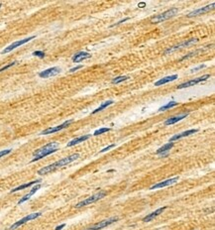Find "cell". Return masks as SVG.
Returning <instances> with one entry per match:
<instances>
[{"label": "cell", "mask_w": 215, "mask_h": 230, "mask_svg": "<svg viewBox=\"0 0 215 230\" xmlns=\"http://www.w3.org/2000/svg\"><path fill=\"white\" fill-rule=\"evenodd\" d=\"M78 158H79V154H72V155H70V156H68V157H66V158H63V159H61V160L58 161V162H55V163H53V164H51V165L47 166V167H44V168H42V169H40L38 171V175H41V176L48 175L49 173L54 172L55 170L59 169V168L65 167V166L68 165V164L72 163V162L77 160Z\"/></svg>", "instance_id": "6da1fadb"}, {"label": "cell", "mask_w": 215, "mask_h": 230, "mask_svg": "<svg viewBox=\"0 0 215 230\" xmlns=\"http://www.w3.org/2000/svg\"><path fill=\"white\" fill-rule=\"evenodd\" d=\"M58 148H59L58 142H51V143H49V144L43 146L42 148L36 150V151L33 153L34 159L31 162L33 163V162L39 161L40 159L44 158V157L48 156V155H51L53 153H55V152L58 150Z\"/></svg>", "instance_id": "7a4b0ae2"}, {"label": "cell", "mask_w": 215, "mask_h": 230, "mask_svg": "<svg viewBox=\"0 0 215 230\" xmlns=\"http://www.w3.org/2000/svg\"><path fill=\"white\" fill-rule=\"evenodd\" d=\"M177 13H178V8H171L170 10H167L166 12L162 13V14L155 16L151 21H152V23H161V22H164L168 19H171Z\"/></svg>", "instance_id": "3957f363"}, {"label": "cell", "mask_w": 215, "mask_h": 230, "mask_svg": "<svg viewBox=\"0 0 215 230\" xmlns=\"http://www.w3.org/2000/svg\"><path fill=\"white\" fill-rule=\"evenodd\" d=\"M105 195H106V192H99L95 193V195H93L92 197H87V199H85L81 200V201H79L78 203L75 205V207H76V208H81V207L86 206V205H88V204L93 203V202L97 201V200L103 199Z\"/></svg>", "instance_id": "277c9868"}, {"label": "cell", "mask_w": 215, "mask_h": 230, "mask_svg": "<svg viewBox=\"0 0 215 230\" xmlns=\"http://www.w3.org/2000/svg\"><path fill=\"white\" fill-rule=\"evenodd\" d=\"M41 214H42L41 212H36V213H31V214H28L27 216H25V217H23L22 219H20L19 221L15 222L14 224L11 225L10 228H9V229H10V230H14L16 228H18V227H20L21 225L25 224V223L30 221V220H34V219H36V218L40 217Z\"/></svg>", "instance_id": "5b68a950"}, {"label": "cell", "mask_w": 215, "mask_h": 230, "mask_svg": "<svg viewBox=\"0 0 215 230\" xmlns=\"http://www.w3.org/2000/svg\"><path fill=\"white\" fill-rule=\"evenodd\" d=\"M35 38H36V36H31V37L25 38V39H23V40L16 41V42L12 43L11 45H9L7 48H5V49H4L3 51L1 52V53L2 54H7V53H9V52H11V51H13V50H15L16 48H18V47H20V46H22V45L26 44V43L30 42V41L33 40V39H35Z\"/></svg>", "instance_id": "8992f818"}, {"label": "cell", "mask_w": 215, "mask_h": 230, "mask_svg": "<svg viewBox=\"0 0 215 230\" xmlns=\"http://www.w3.org/2000/svg\"><path fill=\"white\" fill-rule=\"evenodd\" d=\"M72 122H74V120L70 119V120H68V121H65L63 124L59 125V126L48 128V129H46V130H44L43 132H41V135H49V134H53V133H56V132H59V131H61V130H63V129L68 127Z\"/></svg>", "instance_id": "52a82bcc"}, {"label": "cell", "mask_w": 215, "mask_h": 230, "mask_svg": "<svg viewBox=\"0 0 215 230\" xmlns=\"http://www.w3.org/2000/svg\"><path fill=\"white\" fill-rule=\"evenodd\" d=\"M117 220H118L117 217H111V218H108V219H104V220H102V221L98 222L96 224L92 225V226L88 227V228H86L84 230H99V229H102V228H104V227L112 224L113 222H116Z\"/></svg>", "instance_id": "ba28073f"}, {"label": "cell", "mask_w": 215, "mask_h": 230, "mask_svg": "<svg viewBox=\"0 0 215 230\" xmlns=\"http://www.w3.org/2000/svg\"><path fill=\"white\" fill-rule=\"evenodd\" d=\"M209 77H210L209 74H205V76H200V77H197V78L191 79V81H186V83H182V85H177V88H178V89H182V88L190 87V86L197 85V83H201V81H207V79L209 78Z\"/></svg>", "instance_id": "9c48e42d"}, {"label": "cell", "mask_w": 215, "mask_h": 230, "mask_svg": "<svg viewBox=\"0 0 215 230\" xmlns=\"http://www.w3.org/2000/svg\"><path fill=\"white\" fill-rule=\"evenodd\" d=\"M196 42H197V39H190V40H186V41H184V42H182V43H180V44L177 45V46H173V47H171V48H169V49L167 50L166 52H164V54L168 55V54H170V53H173V52L177 51V50H178V49L186 48V47L190 46V45H192V44H194V43H196Z\"/></svg>", "instance_id": "30bf717a"}, {"label": "cell", "mask_w": 215, "mask_h": 230, "mask_svg": "<svg viewBox=\"0 0 215 230\" xmlns=\"http://www.w3.org/2000/svg\"><path fill=\"white\" fill-rule=\"evenodd\" d=\"M61 69L59 67H54V68H50L48 70H45L43 72H39V76L42 77V78H48V77H52L55 76L57 74H59L61 72Z\"/></svg>", "instance_id": "8fae6325"}, {"label": "cell", "mask_w": 215, "mask_h": 230, "mask_svg": "<svg viewBox=\"0 0 215 230\" xmlns=\"http://www.w3.org/2000/svg\"><path fill=\"white\" fill-rule=\"evenodd\" d=\"M214 6H215V3L213 2V3L209 4V5H207V6H204V7H202V8H199V9H196V10L191 11V12L188 13L186 16L190 18V17H194V16L204 14V13H207V12H209L210 10H212V9L214 8Z\"/></svg>", "instance_id": "7c38bea8"}, {"label": "cell", "mask_w": 215, "mask_h": 230, "mask_svg": "<svg viewBox=\"0 0 215 230\" xmlns=\"http://www.w3.org/2000/svg\"><path fill=\"white\" fill-rule=\"evenodd\" d=\"M178 179H180V177H178L166 179V181H163V182H161V183H158L156 184H154V186H152L150 188V190H157V188H166V186H171V184H175V183H177Z\"/></svg>", "instance_id": "4fadbf2b"}, {"label": "cell", "mask_w": 215, "mask_h": 230, "mask_svg": "<svg viewBox=\"0 0 215 230\" xmlns=\"http://www.w3.org/2000/svg\"><path fill=\"white\" fill-rule=\"evenodd\" d=\"M196 132H198V129H190V130H187V131H184V132H182V133L180 134H177V135L173 136L171 139H170V142H175V141L177 140H180V139L182 138H184V137H187V136L189 135H192V134L196 133Z\"/></svg>", "instance_id": "5bb4252c"}, {"label": "cell", "mask_w": 215, "mask_h": 230, "mask_svg": "<svg viewBox=\"0 0 215 230\" xmlns=\"http://www.w3.org/2000/svg\"><path fill=\"white\" fill-rule=\"evenodd\" d=\"M40 188H41V184H36V186H34V188H32V190H30V192H29L28 193H27L26 195H24V197H23L22 199H20L19 201H18V204H22V203H24L25 201H27V200H29V199H30V197H31L32 195H35V193L37 192L39 190H40Z\"/></svg>", "instance_id": "9a60e30c"}, {"label": "cell", "mask_w": 215, "mask_h": 230, "mask_svg": "<svg viewBox=\"0 0 215 230\" xmlns=\"http://www.w3.org/2000/svg\"><path fill=\"white\" fill-rule=\"evenodd\" d=\"M89 58H91V55L89 53H86V52H79V53L75 54L74 56L72 57V61H74V63H79V61H82Z\"/></svg>", "instance_id": "2e32d148"}, {"label": "cell", "mask_w": 215, "mask_h": 230, "mask_svg": "<svg viewBox=\"0 0 215 230\" xmlns=\"http://www.w3.org/2000/svg\"><path fill=\"white\" fill-rule=\"evenodd\" d=\"M166 209H167V206H164V207H161V208L157 209L156 211L150 213V214H148L147 216H145V217L143 218V222H150L151 220H153L155 217H157L158 215H160L164 210H166Z\"/></svg>", "instance_id": "e0dca14e"}, {"label": "cell", "mask_w": 215, "mask_h": 230, "mask_svg": "<svg viewBox=\"0 0 215 230\" xmlns=\"http://www.w3.org/2000/svg\"><path fill=\"white\" fill-rule=\"evenodd\" d=\"M187 116H188V113H184V114H180V115L175 116V117L169 118V119H167L166 121H164V125H173V124H175V123H177L178 121H180V120L186 118Z\"/></svg>", "instance_id": "ac0fdd59"}, {"label": "cell", "mask_w": 215, "mask_h": 230, "mask_svg": "<svg viewBox=\"0 0 215 230\" xmlns=\"http://www.w3.org/2000/svg\"><path fill=\"white\" fill-rule=\"evenodd\" d=\"M177 74H173V76H169L163 77V78H161L160 81H156V83H155V86L164 85H166V83H168L173 81L175 79H177Z\"/></svg>", "instance_id": "d6986e66"}, {"label": "cell", "mask_w": 215, "mask_h": 230, "mask_svg": "<svg viewBox=\"0 0 215 230\" xmlns=\"http://www.w3.org/2000/svg\"><path fill=\"white\" fill-rule=\"evenodd\" d=\"M91 135H83V136H81V137H77V138H74V140L70 141V142L68 143L67 147H72V146L76 145V144H79V143H82L84 142V141L88 140L89 138H90Z\"/></svg>", "instance_id": "ffe728a7"}, {"label": "cell", "mask_w": 215, "mask_h": 230, "mask_svg": "<svg viewBox=\"0 0 215 230\" xmlns=\"http://www.w3.org/2000/svg\"><path fill=\"white\" fill-rule=\"evenodd\" d=\"M38 183H41V179H36V181H33V182H30V183H27V184H21V186H17V188H13V190H11L10 192H11V193H13V192H18V190H24V188H29V186H34V184H38Z\"/></svg>", "instance_id": "44dd1931"}, {"label": "cell", "mask_w": 215, "mask_h": 230, "mask_svg": "<svg viewBox=\"0 0 215 230\" xmlns=\"http://www.w3.org/2000/svg\"><path fill=\"white\" fill-rule=\"evenodd\" d=\"M111 104H113V100H107V101H105V102H103V103H101V105H100L98 108H96L95 110H93L92 112H91V114H95V113L99 112V111H102L103 109H105L106 107H108V106H110Z\"/></svg>", "instance_id": "7402d4cb"}, {"label": "cell", "mask_w": 215, "mask_h": 230, "mask_svg": "<svg viewBox=\"0 0 215 230\" xmlns=\"http://www.w3.org/2000/svg\"><path fill=\"white\" fill-rule=\"evenodd\" d=\"M173 142L168 143V144L164 145L163 147L159 148V149L157 150V154L159 155V154H161V153H164V152H170V151H171V148H173Z\"/></svg>", "instance_id": "603a6c76"}, {"label": "cell", "mask_w": 215, "mask_h": 230, "mask_svg": "<svg viewBox=\"0 0 215 230\" xmlns=\"http://www.w3.org/2000/svg\"><path fill=\"white\" fill-rule=\"evenodd\" d=\"M177 105H178V103H177V101H171V102H169V103H167L166 105H164V106H162V107H160L159 108V111L168 110V109L173 108V107H175V106H177Z\"/></svg>", "instance_id": "cb8c5ba5"}, {"label": "cell", "mask_w": 215, "mask_h": 230, "mask_svg": "<svg viewBox=\"0 0 215 230\" xmlns=\"http://www.w3.org/2000/svg\"><path fill=\"white\" fill-rule=\"evenodd\" d=\"M127 79H129V76H117V77H115V78L112 79V83H113V85H118V83H122V81H127Z\"/></svg>", "instance_id": "d4e9b609"}, {"label": "cell", "mask_w": 215, "mask_h": 230, "mask_svg": "<svg viewBox=\"0 0 215 230\" xmlns=\"http://www.w3.org/2000/svg\"><path fill=\"white\" fill-rule=\"evenodd\" d=\"M111 130V128H107V127H104V128H100V129H98V130H96L93 133V135L94 136H98V135H101V134H103V133H106V132H109Z\"/></svg>", "instance_id": "484cf974"}, {"label": "cell", "mask_w": 215, "mask_h": 230, "mask_svg": "<svg viewBox=\"0 0 215 230\" xmlns=\"http://www.w3.org/2000/svg\"><path fill=\"white\" fill-rule=\"evenodd\" d=\"M33 56H36V57H38V58L43 59V58H45V53L42 51H36L33 53Z\"/></svg>", "instance_id": "4316f807"}, {"label": "cell", "mask_w": 215, "mask_h": 230, "mask_svg": "<svg viewBox=\"0 0 215 230\" xmlns=\"http://www.w3.org/2000/svg\"><path fill=\"white\" fill-rule=\"evenodd\" d=\"M16 63H17V61H13V63H8V65H6L5 67H3V68H1V69H0V72H3V70H7V69H9V68L13 67V66H15Z\"/></svg>", "instance_id": "83f0119b"}, {"label": "cell", "mask_w": 215, "mask_h": 230, "mask_svg": "<svg viewBox=\"0 0 215 230\" xmlns=\"http://www.w3.org/2000/svg\"><path fill=\"white\" fill-rule=\"evenodd\" d=\"M11 151H12L11 149H7V150H3V151H1L0 152V158H1V157L6 156V155H8V154H10Z\"/></svg>", "instance_id": "f1b7e54d"}, {"label": "cell", "mask_w": 215, "mask_h": 230, "mask_svg": "<svg viewBox=\"0 0 215 230\" xmlns=\"http://www.w3.org/2000/svg\"><path fill=\"white\" fill-rule=\"evenodd\" d=\"M200 51H195V52H192V53H190V54H188V55H186V57H184V58L182 59V60H186V59H188V58H190V57H192V56H195L196 54L197 53H199Z\"/></svg>", "instance_id": "f546056e"}, {"label": "cell", "mask_w": 215, "mask_h": 230, "mask_svg": "<svg viewBox=\"0 0 215 230\" xmlns=\"http://www.w3.org/2000/svg\"><path fill=\"white\" fill-rule=\"evenodd\" d=\"M115 147V144H112V145H109V146H107L106 148H104V149H102L101 151H100V153H104V152H107V151H109L110 149H112V148H114Z\"/></svg>", "instance_id": "4dcf8cb0"}, {"label": "cell", "mask_w": 215, "mask_h": 230, "mask_svg": "<svg viewBox=\"0 0 215 230\" xmlns=\"http://www.w3.org/2000/svg\"><path fill=\"white\" fill-rule=\"evenodd\" d=\"M127 20H129V18H125V19H123V20H120V21L117 22V23H116V24L112 25V27H114V26H117V25H120V24L124 23V22H125V21H127Z\"/></svg>", "instance_id": "1f68e13d"}, {"label": "cell", "mask_w": 215, "mask_h": 230, "mask_svg": "<svg viewBox=\"0 0 215 230\" xmlns=\"http://www.w3.org/2000/svg\"><path fill=\"white\" fill-rule=\"evenodd\" d=\"M81 68H82V66H77V67H74V68H72V69H70V72H74L75 70H81Z\"/></svg>", "instance_id": "d6a6232c"}, {"label": "cell", "mask_w": 215, "mask_h": 230, "mask_svg": "<svg viewBox=\"0 0 215 230\" xmlns=\"http://www.w3.org/2000/svg\"><path fill=\"white\" fill-rule=\"evenodd\" d=\"M65 226H66V224H65V223H63V224H61V225H59V226H57V227H56V229H55V230H61Z\"/></svg>", "instance_id": "836d02e7"}, {"label": "cell", "mask_w": 215, "mask_h": 230, "mask_svg": "<svg viewBox=\"0 0 215 230\" xmlns=\"http://www.w3.org/2000/svg\"><path fill=\"white\" fill-rule=\"evenodd\" d=\"M203 68H205V66L204 65H201V66H199V67L196 68V69L192 70V72H195V70H200V69H203Z\"/></svg>", "instance_id": "e575fe53"}, {"label": "cell", "mask_w": 215, "mask_h": 230, "mask_svg": "<svg viewBox=\"0 0 215 230\" xmlns=\"http://www.w3.org/2000/svg\"><path fill=\"white\" fill-rule=\"evenodd\" d=\"M1 6H2V4H1V3H0V8H1Z\"/></svg>", "instance_id": "d590c367"}]
</instances>
